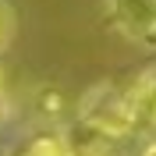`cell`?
<instances>
[{
    "label": "cell",
    "mask_w": 156,
    "mask_h": 156,
    "mask_svg": "<svg viewBox=\"0 0 156 156\" xmlns=\"http://www.w3.org/2000/svg\"><path fill=\"white\" fill-rule=\"evenodd\" d=\"M82 124H89L92 131H99L103 138H121L128 135L131 128L138 124V110L131 107L121 92V85H110V82H99L96 89H89L82 96Z\"/></svg>",
    "instance_id": "cell-1"
},
{
    "label": "cell",
    "mask_w": 156,
    "mask_h": 156,
    "mask_svg": "<svg viewBox=\"0 0 156 156\" xmlns=\"http://www.w3.org/2000/svg\"><path fill=\"white\" fill-rule=\"evenodd\" d=\"M110 25L142 46H156V0H99Z\"/></svg>",
    "instance_id": "cell-2"
},
{
    "label": "cell",
    "mask_w": 156,
    "mask_h": 156,
    "mask_svg": "<svg viewBox=\"0 0 156 156\" xmlns=\"http://www.w3.org/2000/svg\"><path fill=\"white\" fill-rule=\"evenodd\" d=\"M121 92H124V99L131 103V107L138 110V114L146 117V107H149V99L156 96V68H146V71H138L128 85H121Z\"/></svg>",
    "instance_id": "cell-3"
},
{
    "label": "cell",
    "mask_w": 156,
    "mask_h": 156,
    "mask_svg": "<svg viewBox=\"0 0 156 156\" xmlns=\"http://www.w3.org/2000/svg\"><path fill=\"white\" fill-rule=\"evenodd\" d=\"M21 156H71V146L64 135H36Z\"/></svg>",
    "instance_id": "cell-4"
},
{
    "label": "cell",
    "mask_w": 156,
    "mask_h": 156,
    "mask_svg": "<svg viewBox=\"0 0 156 156\" xmlns=\"http://www.w3.org/2000/svg\"><path fill=\"white\" fill-rule=\"evenodd\" d=\"M36 99H39V114L43 117H57L64 110V96H60L57 89H39Z\"/></svg>",
    "instance_id": "cell-5"
},
{
    "label": "cell",
    "mask_w": 156,
    "mask_h": 156,
    "mask_svg": "<svg viewBox=\"0 0 156 156\" xmlns=\"http://www.w3.org/2000/svg\"><path fill=\"white\" fill-rule=\"evenodd\" d=\"M11 36H14V14H11L7 0H0V50H7Z\"/></svg>",
    "instance_id": "cell-6"
},
{
    "label": "cell",
    "mask_w": 156,
    "mask_h": 156,
    "mask_svg": "<svg viewBox=\"0 0 156 156\" xmlns=\"http://www.w3.org/2000/svg\"><path fill=\"white\" fill-rule=\"evenodd\" d=\"M146 121H149V124L156 128V96L149 99V107H146Z\"/></svg>",
    "instance_id": "cell-7"
},
{
    "label": "cell",
    "mask_w": 156,
    "mask_h": 156,
    "mask_svg": "<svg viewBox=\"0 0 156 156\" xmlns=\"http://www.w3.org/2000/svg\"><path fill=\"white\" fill-rule=\"evenodd\" d=\"M142 156H156V142H149V146L142 149Z\"/></svg>",
    "instance_id": "cell-8"
},
{
    "label": "cell",
    "mask_w": 156,
    "mask_h": 156,
    "mask_svg": "<svg viewBox=\"0 0 156 156\" xmlns=\"http://www.w3.org/2000/svg\"><path fill=\"white\" fill-rule=\"evenodd\" d=\"M0 99H4V68H0Z\"/></svg>",
    "instance_id": "cell-9"
}]
</instances>
